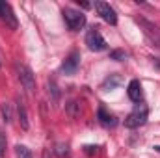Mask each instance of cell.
<instances>
[{
	"label": "cell",
	"instance_id": "9",
	"mask_svg": "<svg viewBox=\"0 0 160 158\" xmlns=\"http://www.w3.org/2000/svg\"><path fill=\"white\" fill-rule=\"evenodd\" d=\"M127 93H128V99L132 101V102H142V99H143V91H142V84H140V80H130V84H128V87H127Z\"/></svg>",
	"mask_w": 160,
	"mask_h": 158
},
{
	"label": "cell",
	"instance_id": "5",
	"mask_svg": "<svg viewBox=\"0 0 160 158\" xmlns=\"http://www.w3.org/2000/svg\"><path fill=\"white\" fill-rule=\"evenodd\" d=\"M95 9H97V13L101 15V19L102 21H106L108 24H118V15H116V9L110 6V4H106V2H95Z\"/></svg>",
	"mask_w": 160,
	"mask_h": 158
},
{
	"label": "cell",
	"instance_id": "15",
	"mask_svg": "<svg viewBox=\"0 0 160 158\" xmlns=\"http://www.w3.org/2000/svg\"><path fill=\"white\" fill-rule=\"evenodd\" d=\"M56 153H58V156L60 158H65L69 155V151H67V145H63V143H58L56 145Z\"/></svg>",
	"mask_w": 160,
	"mask_h": 158
},
{
	"label": "cell",
	"instance_id": "6",
	"mask_svg": "<svg viewBox=\"0 0 160 158\" xmlns=\"http://www.w3.org/2000/svg\"><path fill=\"white\" fill-rule=\"evenodd\" d=\"M17 69H19V80L24 86V89L28 93H34V89H36V77H34L32 69L26 67V65H19Z\"/></svg>",
	"mask_w": 160,
	"mask_h": 158
},
{
	"label": "cell",
	"instance_id": "12",
	"mask_svg": "<svg viewBox=\"0 0 160 158\" xmlns=\"http://www.w3.org/2000/svg\"><path fill=\"white\" fill-rule=\"evenodd\" d=\"M15 156L17 158H32V153L26 145H17L15 147Z\"/></svg>",
	"mask_w": 160,
	"mask_h": 158
},
{
	"label": "cell",
	"instance_id": "16",
	"mask_svg": "<svg viewBox=\"0 0 160 158\" xmlns=\"http://www.w3.org/2000/svg\"><path fill=\"white\" fill-rule=\"evenodd\" d=\"M110 58H112V60H118V62H123V60L127 58V54H125L123 50H112V52H110Z\"/></svg>",
	"mask_w": 160,
	"mask_h": 158
},
{
	"label": "cell",
	"instance_id": "11",
	"mask_svg": "<svg viewBox=\"0 0 160 158\" xmlns=\"http://www.w3.org/2000/svg\"><path fill=\"white\" fill-rule=\"evenodd\" d=\"M17 114H19V123H21V126L26 130V128H28V116H26V108H24L22 102H17Z\"/></svg>",
	"mask_w": 160,
	"mask_h": 158
},
{
	"label": "cell",
	"instance_id": "19",
	"mask_svg": "<svg viewBox=\"0 0 160 158\" xmlns=\"http://www.w3.org/2000/svg\"><path fill=\"white\" fill-rule=\"evenodd\" d=\"M155 151H158V153H160V145H157V147H155Z\"/></svg>",
	"mask_w": 160,
	"mask_h": 158
},
{
	"label": "cell",
	"instance_id": "17",
	"mask_svg": "<svg viewBox=\"0 0 160 158\" xmlns=\"http://www.w3.org/2000/svg\"><path fill=\"white\" fill-rule=\"evenodd\" d=\"M6 143H8L6 134H4V132H0V158H4V155H6Z\"/></svg>",
	"mask_w": 160,
	"mask_h": 158
},
{
	"label": "cell",
	"instance_id": "13",
	"mask_svg": "<svg viewBox=\"0 0 160 158\" xmlns=\"http://www.w3.org/2000/svg\"><path fill=\"white\" fill-rule=\"evenodd\" d=\"M78 108H80L78 102H77V101H71V102L67 104V112H69V116H71V117H77V116H78Z\"/></svg>",
	"mask_w": 160,
	"mask_h": 158
},
{
	"label": "cell",
	"instance_id": "10",
	"mask_svg": "<svg viewBox=\"0 0 160 158\" xmlns=\"http://www.w3.org/2000/svg\"><path fill=\"white\" fill-rule=\"evenodd\" d=\"M99 121H101V125H104V126H114L118 121L114 116H110L104 108H99Z\"/></svg>",
	"mask_w": 160,
	"mask_h": 158
},
{
	"label": "cell",
	"instance_id": "18",
	"mask_svg": "<svg viewBox=\"0 0 160 158\" xmlns=\"http://www.w3.org/2000/svg\"><path fill=\"white\" fill-rule=\"evenodd\" d=\"M41 158H52V156H50V151H48V149H43V153H41Z\"/></svg>",
	"mask_w": 160,
	"mask_h": 158
},
{
	"label": "cell",
	"instance_id": "2",
	"mask_svg": "<svg viewBox=\"0 0 160 158\" xmlns=\"http://www.w3.org/2000/svg\"><path fill=\"white\" fill-rule=\"evenodd\" d=\"M145 121H147V108L140 102V104H136L134 110L127 116L125 126H127V128H140L142 125H145Z\"/></svg>",
	"mask_w": 160,
	"mask_h": 158
},
{
	"label": "cell",
	"instance_id": "4",
	"mask_svg": "<svg viewBox=\"0 0 160 158\" xmlns=\"http://www.w3.org/2000/svg\"><path fill=\"white\" fill-rule=\"evenodd\" d=\"M0 21L6 22V26L11 28V30H17V26H19L17 17H15L11 6H9L8 2H4V0H0Z\"/></svg>",
	"mask_w": 160,
	"mask_h": 158
},
{
	"label": "cell",
	"instance_id": "8",
	"mask_svg": "<svg viewBox=\"0 0 160 158\" xmlns=\"http://www.w3.org/2000/svg\"><path fill=\"white\" fill-rule=\"evenodd\" d=\"M80 65V52H77V50H73L67 58H65V62L62 63V71L65 73V75H75L77 73V69H78Z\"/></svg>",
	"mask_w": 160,
	"mask_h": 158
},
{
	"label": "cell",
	"instance_id": "3",
	"mask_svg": "<svg viewBox=\"0 0 160 158\" xmlns=\"http://www.w3.org/2000/svg\"><path fill=\"white\" fill-rule=\"evenodd\" d=\"M86 45L89 50L93 52H101V50H106V41L101 36V32L97 28H91L88 34H86Z\"/></svg>",
	"mask_w": 160,
	"mask_h": 158
},
{
	"label": "cell",
	"instance_id": "14",
	"mask_svg": "<svg viewBox=\"0 0 160 158\" xmlns=\"http://www.w3.org/2000/svg\"><path fill=\"white\" fill-rule=\"evenodd\" d=\"M2 116H4V121L6 123H11V106L8 102L2 104Z\"/></svg>",
	"mask_w": 160,
	"mask_h": 158
},
{
	"label": "cell",
	"instance_id": "7",
	"mask_svg": "<svg viewBox=\"0 0 160 158\" xmlns=\"http://www.w3.org/2000/svg\"><path fill=\"white\" fill-rule=\"evenodd\" d=\"M138 24L143 28V34L147 36V39L151 41L155 47H158L160 48V32L157 30V26L155 24H151L149 21H145V19H138Z\"/></svg>",
	"mask_w": 160,
	"mask_h": 158
},
{
	"label": "cell",
	"instance_id": "1",
	"mask_svg": "<svg viewBox=\"0 0 160 158\" xmlns=\"http://www.w3.org/2000/svg\"><path fill=\"white\" fill-rule=\"evenodd\" d=\"M62 15H63V21H65L67 28L73 30V32H77V30H80V28L86 26V15H84L82 11H78V9L65 7V9L62 11Z\"/></svg>",
	"mask_w": 160,
	"mask_h": 158
}]
</instances>
